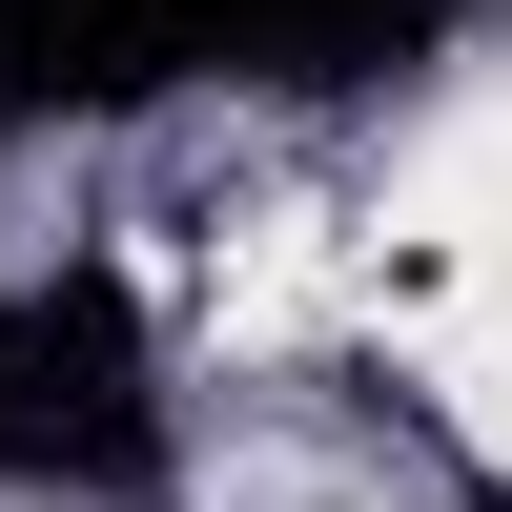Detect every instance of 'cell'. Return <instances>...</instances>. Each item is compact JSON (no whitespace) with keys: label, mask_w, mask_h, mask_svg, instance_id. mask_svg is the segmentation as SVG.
<instances>
[{"label":"cell","mask_w":512,"mask_h":512,"mask_svg":"<svg viewBox=\"0 0 512 512\" xmlns=\"http://www.w3.org/2000/svg\"><path fill=\"white\" fill-rule=\"evenodd\" d=\"M164 390H144V308L123 287H21L0 308V472H144Z\"/></svg>","instance_id":"1"},{"label":"cell","mask_w":512,"mask_h":512,"mask_svg":"<svg viewBox=\"0 0 512 512\" xmlns=\"http://www.w3.org/2000/svg\"><path fill=\"white\" fill-rule=\"evenodd\" d=\"M144 82H185V0H0V144L144 103Z\"/></svg>","instance_id":"2"},{"label":"cell","mask_w":512,"mask_h":512,"mask_svg":"<svg viewBox=\"0 0 512 512\" xmlns=\"http://www.w3.org/2000/svg\"><path fill=\"white\" fill-rule=\"evenodd\" d=\"M472 0H185V62H246V82H390Z\"/></svg>","instance_id":"3"}]
</instances>
